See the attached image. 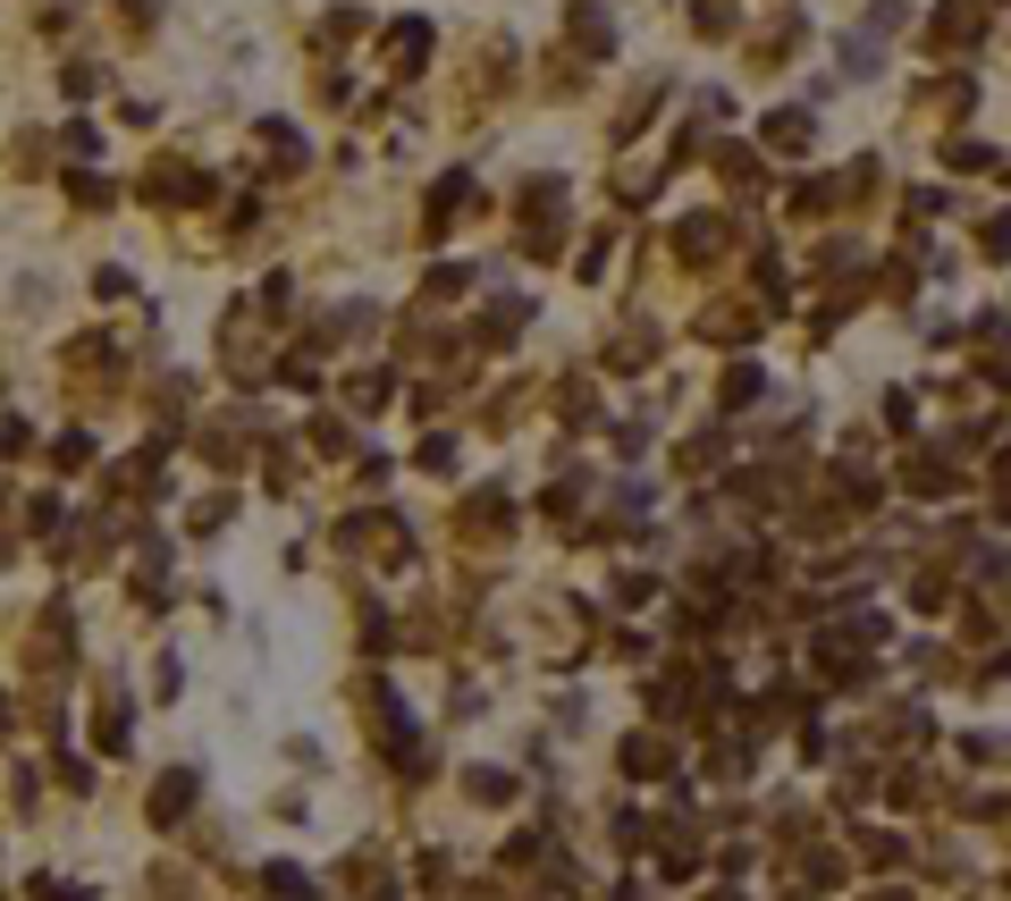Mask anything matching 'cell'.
I'll use <instances>...</instances> for the list:
<instances>
[{
    "instance_id": "obj_4",
    "label": "cell",
    "mask_w": 1011,
    "mask_h": 901,
    "mask_svg": "<svg viewBox=\"0 0 1011 901\" xmlns=\"http://www.w3.org/2000/svg\"><path fill=\"white\" fill-rule=\"evenodd\" d=\"M573 35H582V51H607V18L599 9H573Z\"/></svg>"
},
{
    "instance_id": "obj_2",
    "label": "cell",
    "mask_w": 1011,
    "mask_h": 901,
    "mask_svg": "<svg viewBox=\"0 0 1011 901\" xmlns=\"http://www.w3.org/2000/svg\"><path fill=\"white\" fill-rule=\"evenodd\" d=\"M767 144H776V153H801V144H809V118H801V110L767 118Z\"/></svg>"
},
{
    "instance_id": "obj_1",
    "label": "cell",
    "mask_w": 1011,
    "mask_h": 901,
    "mask_svg": "<svg viewBox=\"0 0 1011 901\" xmlns=\"http://www.w3.org/2000/svg\"><path fill=\"white\" fill-rule=\"evenodd\" d=\"M186 801H194V775H169V784L153 792V817L169 825V817H186Z\"/></svg>"
},
{
    "instance_id": "obj_3",
    "label": "cell",
    "mask_w": 1011,
    "mask_h": 901,
    "mask_svg": "<svg viewBox=\"0 0 1011 901\" xmlns=\"http://www.w3.org/2000/svg\"><path fill=\"white\" fill-rule=\"evenodd\" d=\"M421 42H430L421 26H397V35H388V59H397V68H414V59H421Z\"/></svg>"
}]
</instances>
